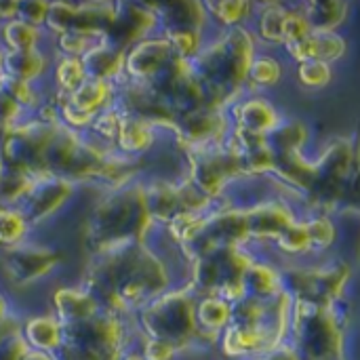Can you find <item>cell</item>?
Segmentation results:
<instances>
[{
    "label": "cell",
    "mask_w": 360,
    "mask_h": 360,
    "mask_svg": "<svg viewBox=\"0 0 360 360\" xmlns=\"http://www.w3.org/2000/svg\"><path fill=\"white\" fill-rule=\"evenodd\" d=\"M346 49H348L346 38L340 36L338 32H333V34L312 32L304 40L287 46L285 51L297 63H302V61H325L331 65L333 61H340L346 55Z\"/></svg>",
    "instance_id": "6da1fadb"
},
{
    "label": "cell",
    "mask_w": 360,
    "mask_h": 360,
    "mask_svg": "<svg viewBox=\"0 0 360 360\" xmlns=\"http://www.w3.org/2000/svg\"><path fill=\"white\" fill-rule=\"evenodd\" d=\"M302 11L312 27V32L333 34L342 27L348 17V4L342 2H306Z\"/></svg>",
    "instance_id": "7a4b0ae2"
},
{
    "label": "cell",
    "mask_w": 360,
    "mask_h": 360,
    "mask_svg": "<svg viewBox=\"0 0 360 360\" xmlns=\"http://www.w3.org/2000/svg\"><path fill=\"white\" fill-rule=\"evenodd\" d=\"M287 6L285 4H264L262 13H253L255 19V32L264 44L270 46H283V27H285Z\"/></svg>",
    "instance_id": "3957f363"
},
{
    "label": "cell",
    "mask_w": 360,
    "mask_h": 360,
    "mask_svg": "<svg viewBox=\"0 0 360 360\" xmlns=\"http://www.w3.org/2000/svg\"><path fill=\"white\" fill-rule=\"evenodd\" d=\"M283 80V63L264 53V55H255L249 68V76L247 82L253 84L255 89H270L274 84H278Z\"/></svg>",
    "instance_id": "277c9868"
},
{
    "label": "cell",
    "mask_w": 360,
    "mask_h": 360,
    "mask_svg": "<svg viewBox=\"0 0 360 360\" xmlns=\"http://www.w3.org/2000/svg\"><path fill=\"white\" fill-rule=\"evenodd\" d=\"M295 76H297V82L302 86L316 91V89H323L331 82L333 70L325 61H302V63H297Z\"/></svg>",
    "instance_id": "5b68a950"
},
{
    "label": "cell",
    "mask_w": 360,
    "mask_h": 360,
    "mask_svg": "<svg viewBox=\"0 0 360 360\" xmlns=\"http://www.w3.org/2000/svg\"><path fill=\"white\" fill-rule=\"evenodd\" d=\"M259 360H304V359H302V354L295 350V346H293V344L285 342V344H281L276 350L268 352L264 359H259Z\"/></svg>",
    "instance_id": "8992f818"
},
{
    "label": "cell",
    "mask_w": 360,
    "mask_h": 360,
    "mask_svg": "<svg viewBox=\"0 0 360 360\" xmlns=\"http://www.w3.org/2000/svg\"><path fill=\"white\" fill-rule=\"evenodd\" d=\"M120 360H146V359L141 356V352H139V348H137V346H131L129 350H124V352H122Z\"/></svg>",
    "instance_id": "52a82bcc"
}]
</instances>
